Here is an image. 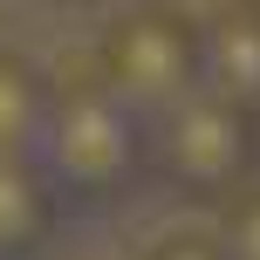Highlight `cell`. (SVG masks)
<instances>
[{"instance_id":"cell-8","label":"cell","mask_w":260,"mask_h":260,"mask_svg":"<svg viewBox=\"0 0 260 260\" xmlns=\"http://www.w3.org/2000/svg\"><path fill=\"white\" fill-rule=\"evenodd\" d=\"M144 260H233V253H226L219 233H171V240H157Z\"/></svg>"},{"instance_id":"cell-7","label":"cell","mask_w":260,"mask_h":260,"mask_svg":"<svg viewBox=\"0 0 260 260\" xmlns=\"http://www.w3.org/2000/svg\"><path fill=\"white\" fill-rule=\"evenodd\" d=\"M219 240H226V253H233V260H260V185H253V178L226 199Z\"/></svg>"},{"instance_id":"cell-2","label":"cell","mask_w":260,"mask_h":260,"mask_svg":"<svg viewBox=\"0 0 260 260\" xmlns=\"http://www.w3.org/2000/svg\"><path fill=\"white\" fill-rule=\"evenodd\" d=\"M151 165L178 192L233 199L260 165V110L226 96L219 82H199L165 117H151Z\"/></svg>"},{"instance_id":"cell-3","label":"cell","mask_w":260,"mask_h":260,"mask_svg":"<svg viewBox=\"0 0 260 260\" xmlns=\"http://www.w3.org/2000/svg\"><path fill=\"white\" fill-rule=\"evenodd\" d=\"M96 62L144 117H165L178 96L206 82V21L171 0H137L96 35Z\"/></svg>"},{"instance_id":"cell-5","label":"cell","mask_w":260,"mask_h":260,"mask_svg":"<svg viewBox=\"0 0 260 260\" xmlns=\"http://www.w3.org/2000/svg\"><path fill=\"white\" fill-rule=\"evenodd\" d=\"M206 82L260 110V0H233L206 21Z\"/></svg>"},{"instance_id":"cell-1","label":"cell","mask_w":260,"mask_h":260,"mask_svg":"<svg viewBox=\"0 0 260 260\" xmlns=\"http://www.w3.org/2000/svg\"><path fill=\"white\" fill-rule=\"evenodd\" d=\"M41 165L55 171V185L76 199H110L137 178V165L151 157V117L103 76V62L76 55L55 62L48 76V123H41Z\"/></svg>"},{"instance_id":"cell-6","label":"cell","mask_w":260,"mask_h":260,"mask_svg":"<svg viewBox=\"0 0 260 260\" xmlns=\"http://www.w3.org/2000/svg\"><path fill=\"white\" fill-rule=\"evenodd\" d=\"M48 123V69L0 48V151H35Z\"/></svg>"},{"instance_id":"cell-4","label":"cell","mask_w":260,"mask_h":260,"mask_svg":"<svg viewBox=\"0 0 260 260\" xmlns=\"http://www.w3.org/2000/svg\"><path fill=\"white\" fill-rule=\"evenodd\" d=\"M55 171L41 151H0V260H27L55 226Z\"/></svg>"}]
</instances>
